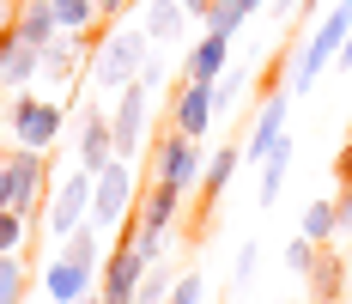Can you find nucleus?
<instances>
[{"label": "nucleus", "mask_w": 352, "mask_h": 304, "mask_svg": "<svg viewBox=\"0 0 352 304\" xmlns=\"http://www.w3.org/2000/svg\"><path fill=\"white\" fill-rule=\"evenodd\" d=\"M285 110H292V92H274V98L261 103V116H255V128H249V140H243V165H267V152L285 140Z\"/></svg>", "instance_id": "9b49d317"}, {"label": "nucleus", "mask_w": 352, "mask_h": 304, "mask_svg": "<svg viewBox=\"0 0 352 304\" xmlns=\"http://www.w3.org/2000/svg\"><path fill=\"white\" fill-rule=\"evenodd\" d=\"M43 292H49V304H73V298H85V292H98V274L67 262V256L55 250V262L43 268Z\"/></svg>", "instance_id": "4468645a"}, {"label": "nucleus", "mask_w": 352, "mask_h": 304, "mask_svg": "<svg viewBox=\"0 0 352 304\" xmlns=\"http://www.w3.org/2000/svg\"><path fill=\"white\" fill-rule=\"evenodd\" d=\"M170 286H176V280L152 262V268H146V280H140V292H134V304H170Z\"/></svg>", "instance_id": "bb28decb"}, {"label": "nucleus", "mask_w": 352, "mask_h": 304, "mask_svg": "<svg viewBox=\"0 0 352 304\" xmlns=\"http://www.w3.org/2000/svg\"><path fill=\"white\" fill-rule=\"evenodd\" d=\"M231 68V37H219V31H207L188 55H182V79H219V73Z\"/></svg>", "instance_id": "f3484780"}, {"label": "nucleus", "mask_w": 352, "mask_h": 304, "mask_svg": "<svg viewBox=\"0 0 352 304\" xmlns=\"http://www.w3.org/2000/svg\"><path fill=\"white\" fill-rule=\"evenodd\" d=\"M12 31L25 37L31 49H49V43L61 37V25H55V6H49V0H19V6H12Z\"/></svg>", "instance_id": "a211bd4d"}, {"label": "nucleus", "mask_w": 352, "mask_h": 304, "mask_svg": "<svg viewBox=\"0 0 352 304\" xmlns=\"http://www.w3.org/2000/svg\"><path fill=\"white\" fill-rule=\"evenodd\" d=\"M243 92H249V68L237 61V68H225L219 79H212V116H225V110H237V103H243Z\"/></svg>", "instance_id": "5701e85b"}, {"label": "nucleus", "mask_w": 352, "mask_h": 304, "mask_svg": "<svg viewBox=\"0 0 352 304\" xmlns=\"http://www.w3.org/2000/svg\"><path fill=\"white\" fill-rule=\"evenodd\" d=\"M85 213H91V170H73V176H61V183H49V207H43L49 237H67Z\"/></svg>", "instance_id": "6e6552de"}, {"label": "nucleus", "mask_w": 352, "mask_h": 304, "mask_svg": "<svg viewBox=\"0 0 352 304\" xmlns=\"http://www.w3.org/2000/svg\"><path fill=\"white\" fill-rule=\"evenodd\" d=\"M334 68H340V73H352V37H346V49L334 55Z\"/></svg>", "instance_id": "c9c22d12"}, {"label": "nucleus", "mask_w": 352, "mask_h": 304, "mask_svg": "<svg viewBox=\"0 0 352 304\" xmlns=\"http://www.w3.org/2000/svg\"><path fill=\"white\" fill-rule=\"evenodd\" d=\"M170 128L188 140H207V128H212V85L207 79H182L170 92Z\"/></svg>", "instance_id": "9d476101"}, {"label": "nucleus", "mask_w": 352, "mask_h": 304, "mask_svg": "<svg viewBox=\"0 0 352 304\" xmlns=\"http://www.w3.org/2000/svg\"><path fill=\"white\" fill-rule=\"evenodd\" d=\"M134 79H140V92H158V85H164V61H152V55H146V68L134 73Z\"/></svg>", "instance_id": "72a5a7b5"}, {"label": "nucleus", "mask_w": 352, "mask_h": 304, "mask_svg": "<svg viewBox=\"0 0 352 304\" xmlns=\"http://www.w3.org/2000/svg\"><path fill=\"white\" fill-rule=\"evenodd\" d=\"M316 250H322V243H310V237L298 232L292 243H285V268H292V274H310V268H316Z\"/></svg>", "instance_id": "c85d7f7f"}, {"label": "nucleus", "mask_w": 352, "mask_h": 304, "mask_svg": "<svg viewBox=\"0 0 352 304\" xmlns=\"http://www.w3.org/2000/svg\"><path fill=\"white\" fill-rule=\"evenodd\" d=\"M36 61H43V49H31L25 37L6 25L0 31V92H25L36 79Z\"/></svg>", "instance_id": "f8f14e48"}, {"label": "nucleus", "mask_w": 352, "mask_h": 304, "mask_svg": "<svg viewBox=\"0 0 352 304\" xmlns=\"http://www.w3.org/2000/svg\"><path fill=\"white\" fill-rule=\"evenodd\" d=\"M134 25L146 31V43H176L182 25H188V12H182V0H140L134 6Z\"/></svg>", "instance_id": "dca6fc26"}, {"label": "nucleus", "mask_w": 352, "mask_h": 304, "mask_svg": "<svg viewBox=\"0 0 352 304\" xmlns=\"http://www.w3.org/2000/svg\"><path fill=\"white\" fill-rule=\"evenodd\" d=\"M237 165H243V146H237V140H231V146H219V152L207 159V170H201V189H195V195H201V201H219V195L231 189Z\"/></svg>", "instance_id": "aec40b11"}, {"label": "nucleus", "mask_w": 352, "mask_h": 304, "mask_svg": "<svg viewBox=\"0 0 352 304\" xmlns=\"http://www.w3.org/2000/svg\"><path fill=\"white\" fill-rule=\"evenodd\" d=\"M146 55H152V43H146L140 25H104L85 73H91L104 92H122V85H134V73L146 68Z\"/></svg>", "instance_id": "f257e3e1"}, {"label": "nucleus", "mask_w": 352, "mask_h": 304, "mask_svg": "<svg viewBox=\"0 0 352 304\" xmlns=\"http://www.w3.org/2000/svg\"><path fill=\"white\" fill-rule=\"evenodd\" d=\"M207 6H212V0H182V12H188V19H201Z\"/></svg>", "instance_id": "e433bc0d"}, {"label": "nucleus", "mask_w": 352, "mask_h": 304, "mask_svg": "<svg viewBox=\"0 0 352 304\" xmlns=\"http://www.w3.org/2000/svg\"><path fill=\"white\" fill-rule=\"evenodd\" d=\"M346 37H352V0H334V12H322V25L310 31V43L298 49V61H292V85H285V92H292V98H298V92H310V85H316V73L346 49Z\"/></svg>", "instance_id": "f03ea898"}, {"label": "nucleus", "mask_w": 352, "mask_h": 304, "mask_svg": "<svg viewBox=\"0 0 352 304\" xmlns=\"http://www.w3.org/2000/svg\"><path fill=\"white\" fill-rule=\"evenodd\" d=\"M201 25L219 31V37H237V31H243V6H237V0H212L207 12H201Z\"/></svg>", "instance_id": "393cba45"}, {"label": "nucleus", "mask_w": 352, "mask_h": 304, "mask_svg": "<svg viewBox=\"0 0 352 304\" xmlns=\"http://www.w3.org/2000/svg\"><path fill=\"white\" fill-rule=\"evenodd\" d=\"M109 159H116V134H109V116L91 103V110L79 116V170H91V176H98Z\"/></svg>", "instance_id": "ddd939ff"}, {"label": "nucleus", "mask_w": 352, "mask_h": 304, "mask_svg": "<svg viewBox=\"0 0 352 304\" xmlns=\"http://www.w3.org/2000/svg\"><path fill=\"white\" fill-rule=\"evenodd\" d=\"M25 225H31L25 213H12V207H0V256H12V250L25 243Z\"/></svg>", "instance_id": "cd10ccee"}, {"label": "nucleus", "mask_w": 352, "mask_h": 304, "mask_svg": "<svg viewBox=\"0 0 352 304\" xmlns=\"http://www.w3.org/2000/svg\"><path fill=\"white\" fill-rule=\"evenodd\" d=\"M134 6H140V0H134Z\"/></svg>", "instance_id": "58836bf2"}, {"label": "nucleus", "mask_w": 352, "mask_h": 304, "mask_svg": "<svg viewBox=\"0 0 352 304\" xmlns=\"http://www.w3.org/2000/svg\"><path fill=\"white\" fill-rule=\"evenodd\" d=\"M170 304H207V280L188 268V274H182V280L170 286Z\"/></svg>", "instance_id": "c756f323"}, {"label": "nucleus", "mask_w": 352, "mask_h": 304, "mask_svg": "<svg viewBox=\"0 0 352 304\" xmlns=\"http://www.w3.org/2000/svg\"><path fill=\"white\" fill-rule=\"evenodd\" d=\"M237 6H243V19H249V12H261V6H267V0H237Z\"/></svg>", "instance_id": "4c0bfd02"}, {"label": "nucleus", "mask_w": 352, "mask_h": 304, "mask_svg": "<svg viewBox=\"0 0 352 304\" xmlns=\"http://www.w3.org/2000/svg\"><path fill=\"white\" fill-rule=\"evenodd\" d=\"M61 122H67V110H61L55 98H36L31 85H25L12 103H6V128H12V146L49 152V146L61 140Z\"/></svg>", "instance_id": "39448f33"}, {"label": "nucleus", "mask_w": 352, "mask_h": 304, "mask_svg": "<svg viewBox=\"0 0 352 304\" xmlns=\"http://www.w3.org/2000/svg\"><path fill=\"white\" fill-rule=\"evenodd\" d=\"M255 256H261V250H255V243H243V250H237V262H231V286H237V292L255 280Z\"/></svg>", "instance_id": "7c9ffc66"}, {"label": "nucleus", "mask_w": 352, "mask_h": 304, "mask_svg": "<svg viewBox=\"0 0 352 304\" xmlns=\"http://www.w3.org/2000/svg\"><path fill=\"white\" fill-rule=\"evenodd\" d=\"M334 183H352V140L334 152Z\"/></svg>", "instance_id": "f704fd0d"}, {"label": "nucleus", "mask_w": 352, "mask_h": 304, "mask_svg": "<svg viewBox=\"0 0 352 304\" xmlns=\"http://www.w3.org/2000/svg\"><path fill=\"white\" fill-rule=\"evenodd\" d=\"M304 280H310V298H316V304H340V298H346V262L334 256V243H322V250H316V268L304 274Z\"/></svg>", "instance_id": "6ab92c4d"}, {"label": "nucleus", "mask_w": 352, "mask_h": 304, "mask_svg": "<svg viewBox=\"0 0 352 304\" xmlns=\"http://www.w3.org/2000/svg\"><path fill=\"white\" fill-rule=\"evenodd\" d=\"M43 189H49V152H31V146L0 152V207H12V213L36 219Z\"/></svg>", "instance_id": "7ed1b4c3"}, {"label": "nucleus", "mask_w": 352, "mask_h": 304, "mask_svg": "<svg viewBox=\"0 0 352 304\" xmlns=\"http://www.w3.org/2000/svg\"><path fill=\"white\" fill-rule=\"evenodd\" d=\"M334 213H340V232L352 237V183H340V189H334Z\"/></svg>", "instance_id": "2f4dec72"}, {"label": "nucleus", "mask_w": 352, "mask_h": 304, "mask_svg": "<svg viewBox=\"0 0 352 304\" xmlns=\"http://www.w3.org/2000/svg\"><path fill=\"white\" fill-rule=\"evenodd\" d=\"M134 201H140V176H134V165L128 159H109L98 176H91V225L98 232H116L128 213H134Z\"/></svg>", "instance_id": "20e7f679"}, {"label": "nucleus", "mask_w": 352, "mask_h": 304, "mask_svg": "<svg viewBox=\"0 0 352 304\" xmlns=\"http://www.w3.org/2000/svg\"><path fill=\"white\" fill-rule=\"evenodd\" d=\"M49 6H55V25H61V31H73V37L104 31V25H98V0H49Z\"/></svg>", "instance_id": "4be33fe9"}, {"label": "nucleus", "mask_w": 352, "mask_h": 304, "mask_svg": "<svg viewBox=\"0 0 352 304\" xmlns=\"http://www.w3.org/2000/svg\"><path fill=\"white\" fill-rule=\"evenodd\" d=\"M146 268H152V262H146L128 237H122L116 250H104V268H98V298H104V304H134Z\"/></svg>", "instance_id": "0eeeda50"}, {"label": "nucleus", "mask_w": 352, "mask_h": 304, "mask_svg": "<svg viewBox=\"0 0 352 304\" xmlns=\"http://www.w3.org/2000/svg\"><path fill=\"white\" fill-rule=\"evenodd\" d=\"M146 165H152V183H170V189H182V195H195L207 159H201V140H188V134L170 128V134H158V146L146 152Z\"/></svg>", "instance_id": "423d86ee"}, {"label": "nucleus", "mask_w": 352, "mask_h": 304, "mask_svg": "<svg viewBox=\"0 0 352 304\" xmlns=\"http://www.w3.org/2000/svg\"><path fill=\"white\" fill-rule=\"evenodd\" d=\"M128 12H134V0H98V25H116Z\"/></svg>", "instance_id": "473e14b6"}, {"label": "nucleus", "mask_w": 352, "mask_h": 304, "mask_svg": "<svg viewBox=\"0 0 352 304\" xmlns=\"http://www.w3.org/2000/svg\"><path fill=\"white\" fill-rule=\"evenodd\" d=\"M146 110H152V92H140V79L122 85L116 116H109V134H116V159H128V165L146 152Z\"/></svg>", "instance_id": "1a4fd4ad"}, {"label": "nucleus", "mask_w": 352, "mask_h": 304, "mask_svg": "<svg viewBox=\"0 0 352 304\" xmlns=\"http://www.w3.org/2000/svg\"><path fill=\"white\" fill-rule=\"evenodd\" d=\"M176 213H182V189H170V183H146L140 201H134V225H140V232H170Z\"/></svg>", "instance_id": "2eb2a0df"}, {"label": "nucleus", "mask_w": 352, "mask_h": 304, "mask_svg": "<svg viewBox=\"0 0 352 304\" xmlns=\"http://www.w3.org/2000/svg\"><path fill=\"white\" fill-rule=\"evenodd\" d=\"M0 304H25V262L0 256Z\"/></svg>", "instance_id": "a878e982"}, {"label": "nucleus", "mask_w": 352, "mask_h": 304, "mask_svg": "<svg viewBox=\"0 0 352 304\" xmlns=\"http://www.w3.org/2000/svg\"><path fill=\"white\" fill-rule=\"evenodd\" d=\"M334 232H340L334 195H322V201H310V207H304V237H310V243H334Z\"/></svg>", "instance_id": "b1692460"}, {"label": "nucleus", "mask_w": 352, "mask_h": 304, "mask_svg": "<svg viewBox=\"0 0 352 304\" xmlns=\"http://www.w3.org/2000/svg\"><path fill=\"white\" fill-rule=\"evenodd\" d=\"M285 170H292V140H280V146L267 152V165H261V189H255V201H261V207H280Z\"/></svg>", "instance_id": "412c9836"}]
</instances>
